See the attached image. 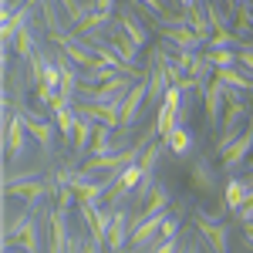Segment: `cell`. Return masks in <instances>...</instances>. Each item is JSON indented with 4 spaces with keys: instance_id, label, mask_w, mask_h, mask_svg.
Masks as SVG:
<instances>
[{
    "instance_id": "ac0fdd59",
    "label": "cell",
    "mask_w": 253,
    "mask_h": 253,
    "mask_svg": "<svg viewBox=\"0 0 253 253\" xmlns=\"http://www.w3.org/2000/svg\"><path fill=\"white\" fill-rule=\"evenodd\" d=\"M78 108V105H75ZM95 128H98V122H91L88 115H81L78 112V128H75V159H84L88 156V149H91V142H95Z\"/></svg>"
},
{
    "instance_id": "7402d4cb",
    "label": "cell",
    "mask_w": 253,
    "mask_h": 253,
    "mask_svg": "<svg viewBox=\"0 0 253 253\" xmlns=\"http://www.w3.org/2000/svg\"><path fill=\"white\" fill-rule=\"evenodd\" d=\"M213 64H210V58L206 54H196L193 58V68H189V78L196 81V88H199V95H203V88H210L213 84Z\"/></svg>"
},
{
    "instance_id": "7bdbcfd3",
    "label": "cell",
    "mask_w": 253,
    "mask_h": 253,
    "mask_svg": "<svg viewBox=\"0 0 253 253\" xmlns=\"http://www.w3.org/2000/svg\"><path fill=\"white\" fill-rule=\"evenodd\" d=\"M3 253H10V250H3Z\"/></svg>"
},
{
    "instance_id": "60d3db41",
    "label": "cell",
    "mask_w": 253,
    "mask_h": 253,
    "mask_svg": "<svg viewBox=\"0 0 253 253\" xmlns=\"http://www.w3.org/2000/svg\"><path fill=\"white\" fill-rule=\"evenodd\" d=\"M233 3H236V7H243V3H247V0H233Z\"/></svg>"
},
{
    "instance_id": "f1b7e54d",
    "label": "cell",
    "mask_w": 253,
    "mask_h": 253,
    "mask_svg": "<svg viewBox=\"0 0 253 253\" xmlns=\"http://www.w3.org/2000/svg\"><path fill=\"white\" fill-rule=\"evenodd\" d=\"M112 138H115V128L98 125V128H95V142H91V156H112V152H115Z\"/></svg>"
},
{
    "instance_id": "9c48e42d",
    "label": "cell",
    "mask_w": 253,
    "mask_h": 253,
    "mask_svg": "<svg viewBox=\"0 0 253 253\" xmlns=\"http://www.w3.org/2000/svg\"><path fill=\"white\" fill-rule=\"evenodd\" d=\"M149 101V84H145V78L135 81L132 84V91L118 101V112H122V128H128V125H135L138 115H142V105Z\"/></svg>"
},
{
    "instance_id": "603a6c76",
    "label": "cell",
    "mask_w": 253,
    "mask_h": 253,
    "mask_svg": "<svg viewBox=\"0 0 253 253\" xmlns=\"http://www.w3.org/2000/svg\"><path fill=\"white\" fill-rule=\"evenodd\" d=\"M186 20H189V27H193L196 34L203 38V44H210V38H213V24H210V17H206V7H203V0H199V7H193L189 14H186Z\"/></svg>"
},
{
    "instance_id": "4316f807",
    "label": "cell",
    "mask_w": 253,
    "mask_h": 253,
    "mask_svg": "<svg viewBox=\"0 0 253 253\" xmlns=\"http://www.w3.org/2000/svg\"><path fill=\"white\" fill-rule=\"evenodd\" d=\"M169 199H172V193L162 186V182H156V193L149 196V206H145V216H169L166 210H169Z\"/></svg>"
},
{
    "instance_id": "8fae6325",
    "label": "cell",
    "mask_w": 253,
    "mask_h": 253,
    "mask_svg": "<svg viewBox=\"0 0 253 253\" xmlns=\"http://www.w3.org/2000/svg\"><path fill=\"white\" fill-rule=\"evenodd\" d=\"M145 84H149V101H152V105L159 108V105L166 101V91L172 88V78H169L166 64H162L156 54L149 58V75H145Z\"/></svg>"
},
{
    "instance_id": "4dcf8cb0",
    "label": "cell",
    "mask_w": 253,
    "mask_h": 253,
    "mask_svg": "<svg viewBox=\"0 0 253 253\" xmlns=\"http://www.w3.org/2000/svg\"><path fill=\"white\" fill-rule=\"evenodd\" d=\"M240 44H243V41H240L236 31H216L206 47H236V51H240Z\"/></svg>"
},
{
    "instance_id": "1f68e13d",
    "label": "cell",
    "mask_w": 253,
    "mask_h": 253,
    "mask_svg": "<svg viewBox=\"0 0 253 253\" xmlns=\"http://www.w3.org/2000/svg\"><path fill=\"white\" fill-rule=\"evenodd\" d=\"M175 233H179V219H175V216H166V219H162V233H159V240H175Z\"/></svg>"
},
{
    "instance_id": "e0dca14e",
    "label": "cell",
    "mask_w": 253,
    "mask_h": 253,
    "mask_svg": "<svg viewBox=\"0 0 253 253\" xmlns=\"http://www.w3.org/2000/svg\"><path fill=\"white\" fill-rule=\"evenodd\" d=\"M226 91H253V75L247 71V68H223V71H216V78Z\"/></svg>"
},
{
    "instance_id": "484cf974",
    "label": "cell",
    "mask_w": 253,
    "mask_h": 253,
    "mask_svg": "<svg viewBox=\"0 0 253 253\" xmlns=\"http://www.w3.org/2000/svg\"><path fill=\"white\" fill-rule=\"evenodd\" d=\"M166 145H169V152H175V156H186V152L193 149V135H189V128H186V125H175L172 132L166 135Z\"/></svg>"
},
{
    "instance_id": "d6a6232c",
    "label": "cell",
    "mask_w": 253,
    "mask_h": 253,
    "mask_svg": "<svg viewBox=\"0 0 253 253\" xmlns=\"http://www.w3.org/2000/svg\"><path fill=\"white\" fill-rule=\"evenodd\" d=\"M240 68H247L253 75V44H247V41L240 44Z\"/></svg>"
},
{
    "instance_id": "52a82bcc",
    "label": "cell",
    "mask_w": 253,
    "mask_h": 253,
    "mask_svg": "<svg viewBox=\"0 0 253 253\" xmlns=\"http://www.w3.org/2000/svg\"><path fill=\"white\" fill-rule=\"evenodd\" d=\"M162 219L166 216H145V213L132 216V240H128V247L132 250H145L149 243H156L159 233H162Z\"/></svg>"
},
{
    "instance_id": "8d00e7d4",
    "label": "cell",
    "mask_w": 253,
    "mask_h": 253,
    "mask_svg": "<svg viewBox=\"0 0 253 253\" xmlns=\"http://www.w3.org/2000/svg\"><path fill=\"white\" fill-rule=\"evenodd\" d=\"M152 253H182V247H179V240H159V247Z\"/></svg>"
},
{
    "instance_id": "2e32d148",
    "label": "cell",
    "mask_w": 253,
    "mask_h": 253,
    "mask_svg": "<svg viewBox=\"0 0 253 253\" xmlns=\"http://www.w3.org/2000/svg\"><path fill=\"white\" fill-rule=\"evenodd\" d=\"M78 112L88 115L91 122H98V125L122 128V112H118V105H91V101H84V105H78Z\"/></svg>"
},
{
    "instance_id": "5bb4252c",
    "label": "cell",
    "mask_w": 253,
    "mask_h": 253,
    "mask_svg": "<svg viewBox=\"0 0 253 253\" xmlns=\"http://www.w3.org/2000/svg\"><path fill=\"white\" fill-rule=\"evenodd\" d=\"M132 240V219H128V213L125 210H112V226H108V247L115 253L125 250V243Z\"/></svg>"
},
{
    "instance_id": "d590c367",
    "label": "cell",
    "mask_w": 253,
    "mask_h": 253,
    "mask_svg": "<svg viewBox=\"0 0 253 253\" xmlns=\"http://www.w3.org/2000/svg\"><path fill=\"white\" fill-rule=\"evenodd\" d=\"M236 219H240V223H253V196L236 210Z\"/></svg>"
},
{
    "instance_id": "d4e9b609",
    "label": "cell",
    "mask_w": 253,
    "mask_h": 253,
    "mask_svg": "<svg viewBox=\"0 0 253 253\" xmlns=\"http://www.w3.org/2000/svg\"><path fill=\"white\" fill-rule=\"evenodd\" d=\"M206 58H210V64L216 71H223V68H236L240 64V51L236 47H206Z\"/></svg>"
},
{
    "instance_id": "f35d334b",
    "label": "cell",
    "mask_w": 253,
    "mask_h": 253,
    "mask_svg": "<svg viewBox=\"0 0 253 253\" xmlns=\"http://www.w3.org/2000/svg\"><path fill=\"white\" fill-rule=\"evenodd\" d=\"M182 253H203V247H199V243H186V247H182Z\"/></svg>"
},
{
    "instance_id": "8992f818",
    "label": "cell",
    "mask_w": 253,
    "mask_h": 253,
    "mask_svg": "<svg viewBox=\"0 0 253 253\" xmlns=\"http://www.w3.org/2000/svg\"><path fill=\"white\" fill-rule=\"evenodd\" d=\"M71 230H68V210H61L58 203L47 206V253H68Z\"/></svg>"
},
{
    "instance_id": "b9f144b4",
    "label": "cell",
    "mask_w": 253,
    "mask_h": 253,
    "mask_svg": "<svg viewBox=\"0 0 253 253\" xmlns=\"http://www.w3.org/2000/svg\"><path fill=\"white\" fill-rule=\"evenodd\" d=\"M247 169H253V156H250V162H247Z\"/></svg>"
},
{
    "instance_id": "30bf717a",
    "label": "cell",
    "mask_w": 253,
    "mask_h": 253,
    "mask_svg": "<svg viewBox=\"0 0 253 253\" xmlns=\"http://www.w3.org/2000/svg\"><path fill=\"white\" fill-rule=\"evenodd\" d=\"M78 213H81V219L88 223L91 240H95V243H105V240H108V226H112V210H108V206H88V203H78Z\"/></svg>"
},
{
    "instance_id": "3957f363",
    "label": "cell",
    "mask_w": 253,
    "mask_h": 253,
    "mask_svg": "<svg viewBox=\"0 0 253 253\" xmlns=\"http://www.w3.org/2000/svg\"><path fill=\"white\" fill-rule=\"evenodd\" d=\"M135 81H128V75H118V78L105 81V84H81L78 98L81 101H91V105H118L122 98L132 91Z\"/></svg>"
},
{
    "instance_id": "e575fe53",
    "label": "cell",
    "mask_w": 253,
    "mask_h": 253,
    "mask_svg": "<svg viewBox=\"0 0 253 253\" xmlns=\"http://www.w3.org/2000/svg\"><path fill=\"white\" fill-rule=\"evenodd\" d=\"M91 3H95V10H98V14L108 20L112 14H115V3H118V0H91Z\"/></svg>"
},
{
    "instance_id": "ab89813d",
    "label": "cell",
    "mask_w": 253,
    "mask_h": 253,
    "mask_svg": "<svg viewBox=\"0 0 253 253\" xmlns=\"http://www.w3.org/2000/svg\"><path fill=\"white\" fill-rule=\"evenodd\" d=\"M247 182H250V186H253V169H250V175H247Z\"/></svg>"
},
{
    "instance_id": "4fadbf2b",
    "label": "cell",
    "mask_w": 253,
    "mask_h": 253,
    "mask_svg": "<svg viewBox=\"0 0 253 253\" xmlns=\"http://www.w3.org/2000/svg\"><path fill=\"white\" fill-rule=\"evenodd\" d=\"M17 108L24 112V122H27V132H31V138L38 142L41 149H47V152H51V145H54V125H51L44 115L31 112L27 105H17Z\"/></svg>"
},
{
    "instance_id": "ba28073f",
    "label": "cell",
    "mask_w": 253,
    "mask_h": 253,
    "mask_svg": "<svg viewBox=\"0 0 253 253\" xmlns=\"http://www.w3.org/2000/svg\"><path fill=\"white\" fill-rule=\"evenodd\" d=\"M250 156H253V122H250V128L243 132V135L236 138L233 145L223 152V169L230 175H236V169H247V162H250Z\"/></svg>"
},
{
    "instance_id": "cb8c5ba5",
    "label": "cell",
    "mask_w": 253,
    "mask_h": 253,
    "mask_svg": "<svg viewBox=\"0 0 253 253\" xmlns=\"http://www.w3.org/2000/svg\"><path fill=\"white\" fill-rule=\"evenodd\" d=\"M54 3H61V0H38L41 14H44V24H47V34H51V38H61V34H64V20H61Z\"/></svg>"
},
{
    "instance_id": "f546056e",
    "label": "cell",
    "mask_w": 253,
    "mask_h": 253,
    "mask_svg": "<svg viewBox=\"0 0 253 253\" xmlns=\"http://www.w3.org/2000/svg\"><path fill=\"white\" fill-rule=\"evenodd\" d=\"M142 179H145V169H142V162H132V166H125V169L118 172V186L132 193V189H138V182H142Z\"/></svg>"
},
{
    "instance_id": "74e56055",
    "label": "cell",
    "mask_w": 253,
    "mask_h": 253,
    "mask_svg": "<svg viewBox=\"0 0 253 253\" xmlns=\"http://www.w3.org/2000/svg\"><path fill=\"white\" fill-rule=\"evenodd\" d=\"M84 253H101V243H95V240L88 243V240H84Z\"/></svg>"
},
{
    "instance_id": "9a60e30c",
    "label": "cell",
    "mask_w": 253,
    "mask_h": 253,
    "mask_svg": "<svg viewBox=\"0 0 253 253\" xmlns=\"http://www.w3.org/2000/svg\"><path fill=\"white\" fill-rule=\"evenodd\" d=\"M253 196V186L247 182V179H236V175H230V182L223 186V206L230 210V213H236L247 199Z\"/></svg>"
},
{
    "instance_id": "83f0119b",
    "label": "cell",
    "mask_w": 253,
    "mask_h": 253,
    "mask_svg": "<svg viewBox=\"0 0 253 253\" xmlns=\"http://www.w3.org/2000/svg\"><path fill=\"white\" fill-rule=\"evenodd\" d=\"M10 51L14 54H20V61H27L34 51H38V44H34V27H24L17 38L10 41Z\"/></svg>"
},
{
    "instance_id": "836d02e7",
    "label": "cell",
    "mask_w": 253,
    "mask_h": 253,
    "mask_svg": "<svg viewBox=\"0 0 253 253\" xmlns=\"http://www.w3.org/2000/svg\"><path fill=\"white\" fill-rule=\"evenodd\" d=\"M138 3H142L152 17H162V14H166V0H138Z\"/></svg>"
},
{
    "instance_id": "5b68a950",
    "label": "cell",
    "mask_w": 253,
    "mask_h": 253,
    "mask_svg": "<svg viewBox=\"0 0 253 253\" xmlns=\"http://www.w3.org/2000/svg\"><path fill=\"white\" fill-rule=\"evenodd\" d=\"M196 230H199L203 240L213 247V253H226L230 250V226H226V219H223L219 213L199 210V213H196Z\"/></svg>"
},
{
    "instance_id": "44dd1931",
    "label": "cell",
    "mask_w": 253,
    "mask_h": 253,
    "mask_svg": "<svg viewBox=\"0 0 253 253\" xmlns=\"http://www.w3.org/2000/svg\"><path fill=\"white\" fill-rule=\"evenodd\" d=\"M193 182H196V189H203V193L216 189L219 175H216V169H213V162H210V156H199V159L193 162Z\"/></svg>"
},
{
    "instance_id": "6da1fadb",
    "label": "cell",
    "mask_w": 253,
    "mask_h": 253,
    "mask_svg": "<svg viewBox=\"0 0 253 253\" xmlns=\"http://www.w3.org/2000/svg\"><path fill=\"white\" fill-rule=\"evenodd\" d=\"M3 247L10 243H20L24 253H38L41 250V236H38V206H27L24 213L7 216L3 219Z\"/></svg>"
},
{
    "instance_id": "7c38bea8",
    "label": "cell",
    "mask_w": 253,
    "mask_h": 253,
    "mask_svg": "<svg viewBox=\"0 0 253 253\" xmlns=\"http://www.w3.org/2000/svg\"><path fill=\"white\" fill-rule=\"evenodd\" d=\"M226 101H230V95H226V88L219 84V81H213L210 88H203V108H206V122L210 125H223V115H226Z\"/></svg>"
},
{
    "instance_id": "7a4b0ae2",
    "label": "cell",
    "mask_w": 253,
    "mask_h": 253,
    "mask_svg": "<svg viewBox=\"0 0 253 253\" xmlns=\"http://www.w3.org/2000/svg\"><path fill=\"white\" fill-rule=\"evenodd\" d=\"M152 20H156V31L169 41L172 47H182V51H199V47H206L203 38L189 27L186 14H179V17H166V14H162V17H152Z\"/></svg>"
},
{
    "instance_id": "277c9868",
    "label": "cell",
    "mask_w": 253,
    "mask_h": 253,
    "mask_svg": "<svg viewBox=\"0 0 253 253\" xmlns=\"http://www.w3.org/2000/svg\"><path fill=\"white\" fill-rule=\"evenodd\" d=\"M27 122H24V112L20 108H10L3 112V156L10 159H20L24 156V145H27Z\"/></svg>"
},
{
    "instance_id": "d6986e66",
    "label": "cell",
    "mask_w": 253,
    "mask_h": 253,
    "mask_svg": "<svg viewBox=\"0 0 253 253\" xmlns=\"http://www.w3.org/2000/svg\"><path fill=\"white\" fill-rule=\"evenodd\" d=\"M118 24H122V31H125L128 38L135 41L138 47H145V44H149V27L138 20V14L132 10V7H125V10L118 14Z\"/></svg>"
},
{
    "instance_id": "ffe728a7",
    "label": "cell",
    "mask_w": 253,
    "mask_h": 253,
    "mask_svg": "<svg viewBox=\"0 0 253 253\" xmlns=\"http://www.w3.org/2000/svg\"><path fill=\"white\" fill-rule=\"evenodd\" d=\"M112 44H115V51L122 54V61H125V64H128V68L135 71V64H138V51H142V47H138L135 41L128 38L125 31H122V24H118V27H112Z\"/></svg>"
}]
</instances>
